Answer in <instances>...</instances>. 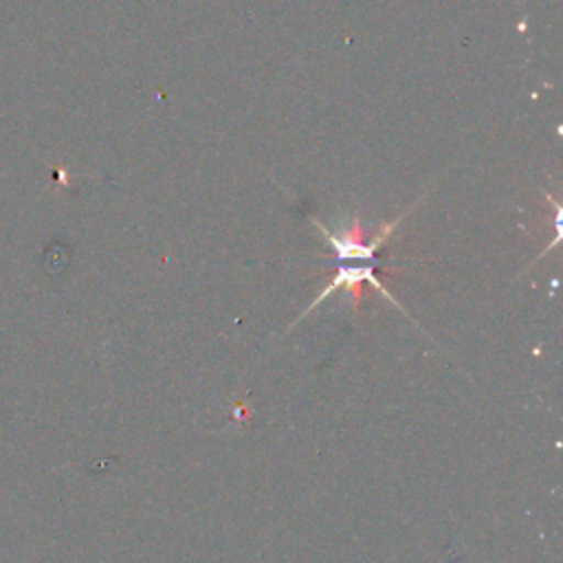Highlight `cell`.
Returning a JSON list of instances; mask_svg holds the SVG:
<instances>
[{
    "label": "cell",
    "instance_id": "1",
    "mask_svg": "<svg viewBox=\"0 0 563 563\" xmlns=\"http://www.w3.org/2000/svg\"><path fill=\"white\" fill-rule=\"evenodd\" d=\"M314 224L323 231L328 244L332 246L334 257L339 260V268H336L334 277L330 279V284L321 290V295H317V299L310 303V308H306V312H303L301 317H306L312 308H317V303H321L328 295L336 292V290L343 288V286H356L358 282H369L383 297H387L389 301H394L391 295H389V292L380 286V282L376 279L374 271H376V253H378V249H380V244H383V238L389 235V231H391V227H394L396 222L389 224V227H383V231H380L374 240H369V242H361L358 235H352V233H334V235H332V233H328L319 222H314ZM394 303H396V301H394Z\"/></svg>",
    "mask_w": 563,
    "mask_h": 563
}]
</instances>
